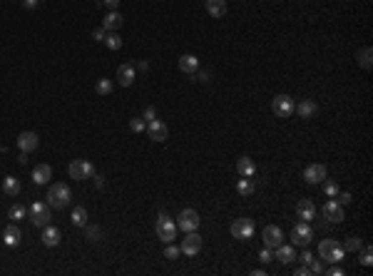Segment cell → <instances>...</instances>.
<instances>
[{
	"label": "cell",
	"instance_id": "cell-49",
	"mask_svg": "<svg viewBox=\"0 0 373 276\" xmlns=\"http://www.w3.org/2000/svg\"><path fill=\"white\" fill-rule=\"evenodd\" d=\"M92 179H95V187H97V189H102V187H105V179H102V177H97V174H95Z\"/></svg>",
	"mask_w": 373,
	"mask_h": 276
},
{
	"label": "cell",
	"instance_id": "cell-34",
	"mask_svg": "<svg viewBox=\"0 0 373 276\" xmlns=\"http://www.w3.org/2000/svg\"><path fill=\"white\" fill-rule=\"evenodd\" d=\"M25 214H28V209H25L23 204H13V207H10V211H8V216H10L13 221H20Z\"/></svg>",
	"mask_w": 373,
	"mask_h": 276
},
{
	"label": "cell",
	"instance_id": "cell-10",
	"mask_svg": "<svg viewBox=\"0 0 373 276\" xmlns=\"http://www.w3.org/2000/svg\"><path fill=\"white\" fill-rule=\"evenodd\" d=\"M182 254H186V256H197L199 251H202V236L197 234V231H189L184 236V241H182Z\"/></svg>",
	"mask_w": 373,
	"mask_h": 276
},
{
	"label": "cell",
	"instance_id": "cell-50",
	"mask_svg": "<svg viewBox=\"0 0 373 276\" xmlns=\"http://www.w3.org/2000/svg\"><path fill=\"white\" fill-rule=\"evenodd\" d=\"M328 274H331V276H343L341 266H333V269H328Z\"/></svg>",
	"mask_w": 373,
	"mask_h": 276
},
{
	"label": "cell",
	"instance_id": "cell-33",
	"mask_svg": "<svg viewBox=\"0 0 373 276\" xmlns=\"http://www.w3.org/2000/svg\"><path fill=\"white\" fill-rule=\"evenodd\" d=\"M237 189H239V194H244V197L254 194V184H251V179H249V177L239 179V182H237Z\"/></svg>",
	"mask_w": 373,
	"mask_h": 276
},
{
	"label": "cell",
	"instance_id": "cell-43",
	"mask_svg": "<svg viewBox=\"0 0 373 276\" xmlns=\"http://www.w3.org/2000/svg\"><path fill=\"white\" fill-rule=\"evenodd\" d=\"M102 5L110 8V10H117L120 8V0H102Z\"/></svg>",
	"mask_w": 373,
	"mask_h": 276
},
{
	"label": "cell",
	"instance_id": "cell-32",
	"mask_svg": "<svg viewBox=\"0 0 373 276\" xmlns=\"http://www.w3.org/2000/svg\"><path fill=\"white\" fill-rule=\"evenodd\" d=\"M95 90H97V95H112V80L100 77V80H97V85H95Z\"/></svg>",
	"mask_w": 373,
	"mask_h": 276
},
{
	"label": "cell",
	"instance_id": "cell-39",
	"mask_svg": "<svg viewBox=\"0 0 373 276\" xmlns=\"http://www.w3.org/2000/svg\"><path fill=\"white\" fill-rule=\"evenodd\" d=\"M129 130L132 132H144V122L139 117H134V120H129Z\"/></svg>",
	"mask_w": 373,
	"mask_h": 276
},
{
	"label": "cell",
	"instance_id": "cell-27",
	"mask_svg": "<svg viewBox=\"0 0 373 276\" xmlns=\"http://www.w3.org/2000/svg\"><path fill=\"white\" fill-rule=\"evenodd\" d=\"M316 110H318V107H316V102H313V100H301V102H299V107H294V112H299V117H306V120H309V117H313V115H316Z\"/></svg>",
	"mask_w": 373,
	"mask_h": 276
},
{
	"label": "cell",
	"instance_id": "cell-38",
	"mask_svg": "<svg viewBox=\"0 0 373 276\" xmlns=\"http://www.w3.org/2000/svg\"><path fill=\"white\" fill-rule=\"evenodd\" d=\"M361 264H363V266H371V264H373V251H371V246H366V249H363V254H361Z\"/></svg>",
	"mask_w": 373,
	"mask_h": 276
},
{
	"label": "cell",
	"instance_id": "cell-29",
	"mask_svg": "<svg viewBox=\"0 0 373 276\" xmlns=\"http://www.w3.org/2000/svg\"><path fill=\"white\" fill-rule=\"evenodd\" d=\"M85 236H87L90 241H95V244H97V241H102V239H105V231H102L97 224H85Z\"/></svg>",
	"mask_w": 373,
	"mask_h": 276
},
{
	"label": "cell",
	"instance_id": "cell-48",
	"mask_svg": "<svg viewBox=\"0 0 373 276\" xmlns=\"http://www.w3.org/2000/svg\"><path fill=\"white\" fill-rule=\"evenodd\" d=\"M23 5H25L28 10H33V8L38 5V0H23Z\"/></svg>",
	"mask_w": 373,
	"mask_h": 276
},
{
	"label": "cell",
	"instance_id": "cell-9",
	"mask_svg": "<svg viewBox=\"0 0 373 276\" xmlns=\"http://www.w3.org/2000/svg\"><path fill=\"white\" fill-rule=\"evenodd\" d=\"M294 100L289 97V95H276L274 97V102H271V110H274V115L276 117H281V120H286V117H291L294 115Z\"/></svg>",
	"mask_w": 373,
	"mask_h": 276
},
{
	"label": "cell",
	"instance_id": "cell-16",
	"mask_svg": "<svg viewBox=\"0 0 373 276\" xmlns=\"http://www.w3.org/2000/svg\"><path fill=\"white\" fill-rule=\"evenodd\" d=\"M296 216L301 219V221H313L316 219V207H313V202L311 199H301L299 204H296Z\"/></svg>",
	"mask_w": 373,
	"mask_h": 276
},
{
	"label": "cell",
	"instance_id": "cell-17",
	"mask_svg": "<svg viewBox=\"0 0 373 276\" xmlns=\"http://www.w3.org/2000/svg\"><path fill=\"white\" fill-rule=\"evenodd\" d=\"M177 65H179V70H182V72L194 75V72L199 70V58H194V55H179Z\"/></svg>",
	"mask_w": 373,
	"mask_h": 276
},
{
	"label": "cell",
	"instance_id": "cell-35",
	"mask_svg": "<svg viewBox=\"0 0 373 276\" xmlns=\"http://www.w3.org/2000/svg\"><path fill=\"white\" fill-rule=\"evenodd\" d=\"M363 246V241L358 239V236H351V239H346V244H343V251H358Z\"/></svg>",
	"mask_w": 373,
	"mask_h": 276
},
{
	"label": "cell",
	"instance_id": "cell-5",
	"mask_svg": "<svg viewBox=\"0 0 373 276\" xmlns=\"http://www.w3.org/2000/svg\"><path fill=\"white\" fill-rule=\"evenodd\" d=\"M67 172H70V177L77 179V182L92 179V177H95V164H92L90 159H72L70 167H67Z\"/></svg>",
	"mask_w": 373,
	"mask_h": 276
},
{
	"label": "cell",
	"instance_id": "cell-2",
	"mask_svg": "<svg viewBox=\"0 0 373 276\" xmlns=\"http://www.w3.org/2000/svg\"><path fill=\"white\" fill-rule=\"evenodd\" d=\"M177 224L164 214V211H159V216H157V236H159V241H164V244H172L174 239H177Z\"/></svg>",
	"mask_w": 373,
	"mask_h": 276
},
{
	"label": "cell",
	"instance_id": "cell-4",
	"mask_svg": "<svg viewBox=\"0 0 373 276\" xmlns=\"http://www.w3.org/2000/svg\"><path fill=\"white\" fill-rule=\"evenodd\" d=\"M28 214H30V221H33V226H48L50 224V204H45V202H33L30 207H28Z\"/></svg>",
	"mask_w": 373,
	"mask_h": 276
},
{
	"label": "cell",
	"instance_id": "cell-25",
	"mask_svg": "<svg viewBox=\"0 0 373 276\" xmlns=\"http://www.w3.org/2000/svg\"><path fill=\"white\" fill-rule=\"evenodd\" d=\"M204 5H207V10H209L212 18L227 15V0H204Z\"/></svg>",
	"mask_w": 373,
	"mask_h": 276
},
{
	"label": "cell",
	"instance_id": "cell-41",
	"mask_svg": "<svg viewBox=\"0 0 373 276\" xmlns=\"http://www.w3.org/2000/svg\"><path fill=\"white\" fill-rule=\"evenodd\" d=\"M142 120H147V122H152V120H157V110H154V107H147V110L142 112Z\"/></svg>",
	"mask_w": 373,
	"mask_h": 276
},
{
	"label": "cell",
	"instance_id": "cell-26",
	"mask_svg": "<svg viewBox=\"0 0 373 276\" xmlns=\"http://www.w3.org/2000/svg\"><path fill=\"white\" fill-rule=\"evenodd\" d=\"M3 192H5L8 197H18V194L23 192L20 179H18V177H5V179H3Z\"/></svg>",
	"mask_w": 373,
	"mask_h": 276
},
{
	"label": "cell",
	"instance_id": "cell-42",
	"mask_svg": "<svg viewBox=\"0 0 373 276\" xmlns=\"http://www.w3.org/2000/svg\"><path fill=\"white\" fill-rule=\"evenodd\" d=\"M336 197H338V204H341V207L351 204V194H348V192H341V194H336Z\"/></svg>",
	"mask_w": 373,
	"mask_h": 276
},
{
	"label": "cell",
	"instance_id": "cell-37",
	"mask_svg": "<svg viewBox=\"0 0 373 276\" xmlns=\"http://www.w3.org/2000/svg\"><path fill=\"white\" fill-rule=\"evenodd\" d=\"M323 182H326V179H323ZM323 192H326V197H336V194H338V184H336V182H326V184H323Z\"/></svg>",
	"mask_w": 373,
	"mask_h": 276
},
{
	"label": "cell",
	"instance_id": "cell-46",
	"mask_svg": "<svg viewBox=\"0 0 373 276\" xmlns=\"http://www.w3.org/2000/svg\"><path fill=\"white\" fill-rule=\"evenodd\" d=\"M309 266H311V274H323V266H321L318 261H311Z\"/></svg>",
	"mask_w": 373,
	"mask_h": 276
},
{
	"label": "cell",
	"instance_id": "cell-20",
	"mask_svg": "<svg viewBox=\"0 0 373 276\" xmlns=\"http://www.w3.org/2000/svg\"><path fill=\"white\" fill-rule=\"evenodd\" d=\"M102 28H105L107 33H117V30L122 28V15H120L117 10H110V13L105 15V20H102Z\"/></svg>",
	"mask_w": 373,
	"mask_h": 276
},
{
	"label": "cell",
	"instance_id": "cell-15",
	"mask_svg": "<svg viewBox=\"0 0 373 276\" xmlns=\"http://www.w3.org/2000/svg\"><path fill=\"white\" fill-rule=\"evenodd\" d=\"M304 179H306L309 184H321V182L326 179V167H323V164H309V167L304 169Z\"/></svg>",
	"mask_w": 373,
	"mask_h": 276
},
{
	"label": "cell",
	"instance_id": "cell-51",
	"mask_svg": "<svg viewBox=\"0 0 373 276\" xmlns=\"http://www.w3.org/2000/svg\"><path fill=\"white\" fill-rule=\"evenodd\" d=\"M137 68H139V70L144 72V70H149V63H144V60H139V63H137Z\"/></svg>",
	"mask_w": 373,
	"mask_h": 276
},
{
	"label": "cell",
	"instance_id": "cell-21",
	"mask_svg": "<svg viewBox=\"0 0 373 276\" xmlns=\"http://www.w3.org/2000/svg\"><path fill=\"white\" fill-rule=\"evenodd\" d=\"M237 172L242 174V177H254L256 174V164H254V159L251 157H239L237 159Z\"/></svg>",
	"mask_w": 373,
	"mask_h": 276
},
{
	"label": "cell",
	"instance_id": "cell-11",
	"mask_svg": "<svg viewBox=\"0 0 373 276\" xmlns=\"http://www.w3.org/2000/svg\"><path fill=\"white\" fill-rule=\"evenodd\" d=\"M38 147H40V137L35 132H20L18 135V149L20 152L28 154V152H35Z\"/></svg>",
	"mask_w": 373,
	"mask_h": 276
},
{
	"label": "cell",
	"instance_id": "cell-31",
	"mask_svg": "<svg viewBox=\"0 0 373 276\" xmlns=\"http://www.w3.org/2000/svg\"><path fill=\"white\" fill-rule=\"evenodd\" d=\"M102 43H105V45H107L110 50H120V48H122V38H120L117 33H107Z\"/></svg>",
	"mask_w": 373,
	"mask_h": 276
},
{
	"label": "cell",
	"instance_id": "cell-19",
	"mask_svg": "<svg viewBox=\"0 0 373 276\" xmlns=\"http://www.w3.org/2000/svg\"><path fill=\"white\" fill-rule=\"evenodd\" d=\"M3 241H5V246H18L23 241V231L15 224H8L5 231H3Z\"/></svg>",
	"mask_w": 373,
	"mask_h": 276
},
{
	"label": "cell",
	"instance_id": "cell-6",
	"mask_svg": "<svg viewBox=\"0 0 373 276\" xmlns=\"http://www.w3.org/2000/svg\"><path fill=\"white\" fill-rule=\"evenodd\" d=\"M254 231H256V226H254V221H251V219H247V216H242V219H234V221H232V236H234V239H239V241L251 239V236H254Z\"/></svg>",
	"mask_w": 373,
	"mask_h": 276
},
{
	"label": "cell",
	"instance_id": "cell-28",
	"mask_svg": "<svg viewBox=\"0 0 373 276\" xmlns=\"http://www.w3.org/2000/svg\"><path fill=\"white\" fill-rule=\"evenodd\" d=\"M356 60H358V65L363 68V70H371V65H373V50L366 45V48H361L358 50V55H356Z\"/></svg>",
	"mask_w": 373,
	"mask_h": 276
},
{
	"label": "cell",
	"instance_id": "cell-14",
	"mask_svg": "<svg viewBox=\"0 0 373 276\" xmlns=\"http://www.w3.org/2000/svg\"><path fill=\"white\" fill-rule=\"evenodd\" d=\"M147 137H149L152 142H164V139H167V125H164L162 120H152V122L147 125Z\"/></svg>",
	"mask_w": 373,
	"mask_h": 276
},
{
	"label": "cell",
	"instance_id": "cell-13",
	"mask_svg": "<svg viewBox=\"0 0 373 276\" xmlns=\"http://www.w3.org/2000/svg\"><path fill=\"white\" fill-rule=\"evenodd\" d=\"M261 239H264V244H266L269 249H276V246L281 244V239H284V231H281L276 224H269V226H264Z\"/></svg>",
	"mask_w": 373,
	"mask_h": 276
},
{
	"label": "cell",
	"instance_id": "cell-8",
	"mask_svg": "<svg viewBox=\"0 0 373 276\" xmlns=\"http://www.w3.org/2000/svg\"><path fill=\"white\" fill-rule=\"evenodd\" d=\"M177 229L179 231H197L199 229V214L194 211V209H182L179 211V224H177Z\"/></svg>",
	"mask_w": 373,
	"mask_h": 276
},
{
	"label": "cell",
	"instance_id": "cell-12",
	"mask_svg": "<svg viewBox=\"0 0 373 276\" xmlns=\"http://www.w3.org/2000/svg\"><path fill=\"white\" fill-rule=\"evenodd\" d=\"M321 214H323V219H328L331 224H341L346 216H343V207L338 204V202H326L323 204V209H321Z\"/></svg>",
	"mask_w": 373,
	"mask_h": 276
},
{
	"label": "cell",
	"instance_id": "cell-40",
	"mask_svg": "<svg viewBox=\"0 0 373 276\" xmlns=\"http://www.w3.org/2000/svg\"><path fill=\"white\" fill-rule=\"evenodd\" d=\"M271 259H274V251H271V249L266 246V249H264V251L259 254V261H261V264H269Z\"/></svg>",
	"mask_w": 373,
	"mask_h": 276
},
{
	"label": "cell",
	"instance_id": "cell-22",
	"mask_svg": "<svg viewBox=\"0 0 373 276\" xmlns=\"http://www.w3.org/2000/svg\"><path fill=\"white\" fill-rule=\"evenodd\" d=\"M117 80L122 87H129L134 82V65H120L117 68Z\"/></svg>",
	"mask_w": 373,
	"mask_h": 276
},
{
	"label": "cell",
	"instance_id": "cell-47",
	"mask_svg": "<svg viewBox=\"0 0 373 276\" xmlns=\"http://www.w3.org/2000/svg\"><path fill=\"white\" fill-rule=\"evenodd\" d=\"M309 274H311V269H309V266H306V264H304V266H299V269H296V276H309Z\"/></svg>",
	"mask_w": 373,
	"mask_h": 276
},
{
	"label": "cell",
	"instance_id": "cell-1",
	"mask_svg": "<svg viewBox=\"0 0 373 276\" xmlns=\"http://www.w3.org/2000/svg\"><path fill=\"white\" fill-rule=\"evenodd\" d=\"M70 199H72V192H70L67 184H62V182L50 184V189H48V204H50V207L65 209V207L70 204Z\"/></svg>",
	"mask_w": 373,
	"mask_h": 276
},
{
	"label": "cell",
	"instance_id": "cell-18",
	"mask_svg": "<svg viewBox=\"0 0 373 276\" xmlns=\"http://www.w3.org/2000/svg\"><path fill=\"white\" fill-rule=\"evenodd\" d=\"M43 244L45 246H58L60 244V239H62V234H60V229L58 226H53V224H48V226H43Z\"/></svg>",
	"mask_w": 373,
	"mask_h": 276
},
{
	"label": "cell",
	"instance_id": "cell-45",
	"mask_svg": "<svg viewBox=\"0 0 373 276\" xmlns=\"http://www.w3.org/2000/svg\"><path fill=\"white\" fill-rule=\"evenodd\" d=\"M299 261H301V264H306V266H309V264H311V261H313V256H311V251H304V254H301V256H299Z\"/></svg>",
	"mask_w": 373,
	"mask_h": 276
},
{
	"label": "cell",
	"instance_id": "cell-24",
	"mask_svg": "<svg viewBox=\"0 0 373 276\" xmlns=\"http://www.w3.org/2000/svg\"><path fill=\"white\" fill-rule=\"evenodd\" d=\"M50 177H53L50 164H38V167L33 169V182H35V184H48Z\"/></svg>",
	"mask_w": 373,
	"mask_h": 276
},
{
	"label": "cell",
	"instance_id": "cell-23",
	"mask_svg": "<svg viewBox=\"0 0 373 276\" xmlns=\"http://www.w3.org/2000/svg\"><path fill=\"white\" fill-rule=\"evenodd\" d=\"M274 259H279L281 264H291V261L296 259V249H294V246H284V244H279V246L274 249Z\"/></svg>",
	"mask_w": 373,
	"mask_h": 276
},
{
	"label": "cell",
	"instance_id": "cell-36",
	"mask_svg": "<svg viewBox=\"0 0 373 276\" xmlns=\"http://www.w3.org/2000/svg\"><path fill=\"white\" fill-rule=\"evenodd\" d=\"M179 254H182V249H177V246H167L164 249V259H169V261H174V259H179Z\"/></svg>",
	"mask_w": 373,
	"mask_h": 276
},
{
	"label": "cell",
	"instance_id": "cell-44",
	"mask_svg": "<svg viewBox=\"0 0 373 276\" xmlns=\"http://www.w3.org/2000/svg\"><path fill=\"white\" fill-rule=\"evenodd\" d=\"M92 35H95V40H97V43H102V40H105V35H107V30H105V28H97Z\"/></svg>",
	"mask_w": 373,
	"mask_h": 276
},
{
	"label": "cell",
	"instance_id": "cell-30",
	"mask_svg": "<svg viewBox=\"0 0 373 276\" xmlns=\"http://www.w3.org/2000/svg\"><path fill=\"white\" fill-rule=\"evenodd\" d=\"M72 224H75V226H85V224H87V209H85V207H75V211H72Z\"/></svg>",
	"mask_w": 373,
	"mask_h": 276
},
{
	"label": "cell",
	"instance_id": "cell-3",
	"mask_svg": "<svg viewBox=\"0 0 373 276\" xmlns=\"http://www.w3.org/2000/svg\"><path fill=\"white\" fill-rule=\"evenodd\" d=\"M318 254H321V259L323 261H331V264H338L341 259H343V246L336 241V239H323L321 244H318Z\"/></svg>",
	"mask_w": 373,
	"mask_h": 276
},
{
	"label": "cell",
	"instance_id": "cell-7",
	"mask_svg": "<svg viewBox=\"0 0 373 276\" xmlns=\"http://www.w3.org/2000/svg\"><path fill=\"white\" fill-rule=\"evenodd\" d=\"M313 239V229L309 226V221H299L294 229H291V241L294 246H309Z\"/></svg>",
	"mask_w": 373,
	"mask_h": 276
}]
</instances>
